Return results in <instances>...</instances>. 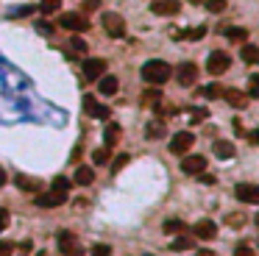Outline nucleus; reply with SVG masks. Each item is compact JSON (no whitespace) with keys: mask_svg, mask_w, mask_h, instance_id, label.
I'll return each instance as SVG.
<instances>
[{"mask_svg":"<svg viewBox=\"0 0 259 256\" xmlns=\"http://www.w3.org/2000/svg\"><path fill=\"white\" fill-rule=\"evenodd\" d=\"M170 75H173V67L168 62H162V59H151V62L142 64V81L151 86H162L168 84Z\"/></svg>","mask_w":259,"mask_h":256,"instance_id":"obj_1","label":"nucleus"},{"mask_svg":"<svg viewBox=\"0 0 259 256\" xmlns=\"http://www.w3.org/2000/svg\"><path fill=\"white\" fill-rule=\"evenodd\" d=\"M100 22H103V31L112 36V39H120V36L126 34V20L120 14H114V11H106Z\"/></svg>","mask_w":259,"mask_h":256,"instance_id":"obj_2","label":"nucleus"},{"mask_svg":"<svg viewBox=\"0 0 259 256\" xmlns=\"http://www.w3.org/2000/svg\"><path fill=\"white\" fill-rule=\"evenodd\" d=\"M59 25H62V28H67V31H73V34H81V31L89 28L86 17L84 14H76V11H67V14H62V17H59Z\"/></svg>","mask_w":259,"mask_h":256,"instance_id":"obj_3","label":"nucleus"},{"mask_svg":"<svg viewBox=\"0 0 259 256\" xmlns=\"http://www.w3.org/2000/svg\"><path fill=\"white\" fill-rule=\"evenodd\" d=\"M64 200H67V192H59V190H50V192H39L36 195V206L39 209H56V206H62Z\"/></svg>","mask_w":259,"mask_h":256,"instance_id":"obj_4","label":"nucleus"},{"mask_svg":"<svg viewBox=\"0 0 259 256\" xmlns=\"http://www.w3.org/2000/svg\"><path fill=\"white\" fill-rule=\"evenodd\" d=\"M229 53H223V50H215V53H209V59H206V70L212 72V75H223L226 70H229Z\"/></svg>","mask_w":259,"mask_h":256,"instance_id":"obj_5","label":"nucleus"},{"mask_svg":"<svg viewBox=\"0 0 259 256\" xmlns=\"http://www.w3.org/2000/svg\"><path fill=\"white\" fill-rule=\"evenodd\" d=\"M192 142H195V136L189 134V131H178V134L170 139V153H175V156H184V153L192 148Z\"/></svg>","mask_w":259,"mask_h":256,"instance_id":"obj_6","label":"nucleus"},{"mask_svg":"<svg viewBox=\"0 0 259 256\" xmlns=\"http://www.w3.org/2000/svg\"><path fill=\"white\" fill-rule=\"evenodd\" d=\"M175 78H178V84L181 86H192L198 81V67L192 62H184L175 67Z\"/></svg>","mask_w":259,"mask_h":256,"instance_id":"obj_7","label":"nucleus"},{"mask_svg":"<svg viewBox=\"0 0 259 256\" xmlns=\"http://www.w3.org/2000/svg\"><path fill=\"white\" fill-rule=\"evenodd\" d=\"M151 11L159 14V17H173V14L181 11V3H178V0H154V3H151Z\"/></svg>","mask_w":259,"mask_h":256,"instance_id":"obj_8","label":"nucleus"},{"mask_svg":"<svg viewBox=\"0 0 259 256\" xmlns=\"http://www.w3.org/2000/svg\"><path fill=\"white\" fill-rule=\"evenodd\" d=\"M100 75H106V62L103 59H86L84 62V78L86 81H98Z\"/></svg>","mask_w":259,"mask_h":256,"instance_id":"obj_9","label":"nucleus"},{"mask_svg":"<svg viewBox=\"0 0 259 256\" xmlns=\"http://www.w3.org/2000/svg\"><path fill=\"white\" fill-rule=\"evenodd\" d=\"M234 195H237V200H243V203H259V187L257 184H237L234 187Z\"/></svg>","mask_w":259,"mask_h":256,"instance_id":"obj_10","label":"nucleus"},{"mask_svg":"<svg viewBox=\"0 0 259 256\" xmlns=\"http://www.w3.org/2000/svg\"><path fill=\"white\" fill-rule=\"evenodd\" d=\"M181 170L187 173V176H201V173L206 170V156H184Z\"/></svg>","mask_w":259,"mask_h":256,"instance_id":"obj_11","label":"nucleus"},{"mask_svg":"<svg viewBox=\"0 0 259 256\" xmlns=\"http://www.w3.org/2000/svg\"><path fill=\"white\" fill-rule=\"evenodd\" d=\"M84 109H86L89 117H100V120H109V114H112V112H109V106H100L92 95H84Z\"/></svg>","mask_w":259,"mask_h":256,"instance_id":"obj_12","label":"nucleus"},{"mask_svg":"<svg viewBox=\"0 0 259 256\" xmlns=\"http://www.w3.org/2000/svg\"><path fill=\"white\" fill-rule=\"evenodd\" d=\"M192 234H195L198 240H215V237H217V226L212 220H198L195 228H192Z\"/></svg>","mask_w":259,"mask_h":256,"instance_id":"obj_13","label":"nucleus"},{"mask_svg":"<svg viewBox=\"0 0 259 256\" xmlns=\"http://www.w3.org/2000/svg\"><path fill=\"white\" fill-rule=\"evenodd\" d=\"M59 251L62 254H67V256H73V254H78V242H76V234H70V231H62L59 234Z\"/></svg>","mask_w":259,"mask_h":256,"instance_id":"obj_14","label":"nucleus"},{"mask_svg":"<svg viewBox=\"0 0 259 256\" xmlns=\"http://www.w3.org/2000/svg\"><path fill=\"white\" fill-rule=\"evenodd\" d=\"M223 98L229 100V106H234V109L248 106V95H243L240 89H223Z\"/></svg>","mask_w":259,"mask_h":256,"instance_id":"obj_15","label":"nucleus"},{"mask_svg":"<svg viewBox=\"0 0 259 256\" xmlns=\"http://www.w3.org/2000/svg\"><path fill=\"white\" fill-rule=\"evenodd\" d=\"M98 92L100 95H114L117 92V78H114V75H100L98 78Z\"/></svg>","mask_w":259,"mask_h":256,"instance_id":"obj_16","label":"nucleus"},{"mask_svg":"<svg viewBox=\"0 0 259 256\" xmlns=\"http://www.w3.org/2000/svg\"><path fill=\"white\" fill-rule=\"evenodd\" d=\"M234 153H237V150H234V145H231L229 139H217L215 142V156L217 159H231Z\"/></svg>","mask_w":259,"mask_h":256,"instance_id":"obj_17","label":"nucleus"},{"mask_svg":"<svg viewBox=\"0 0 259 256\" xmlns=\"http://www.w3.org/2000/svg\"><path fill=\"white\" fill-rule=\"evenodd\" d=\"M120 134H123V131H120L117 123H109V126H106V131H103L106 148H114V145H117V139H120Z\"/></svg>","mask_w":259,"mask_h":256,"instance_id":"obj_18","label":"nucleus"},{"mask_svg":"<svg viewBox=\"0 0 259 256\" xmlns=\"http://www.w3.org/2000/svg\"><path fill=\"white\" fill-rule=\"evenodd\" d=\"M14 184L20 187L22 192H39V187H42L39 181H36V178H28V176H17Z\"/></svg>","mask_w":259,"mask_h":256,"instance_id":"obj_19","label":"nucleus"},{"mask_svg":"<svg viewBox=\"0 0 259 256\" xmlns=\"http://www.w3.org/2000/svg\"><path fill=\"white\" fill-rule=\"evenodd\" d=\"M92 178H95V170H92V167H78L76 170V184H81V187H89L92 184Z\"/></svg>","mask_w":259,"mask_h":256,"instance_id":"obj_20","label":"nucleus"},{"mask_svg":"<svg viewBox=\"0 0 259 256\" xmlns=\"http://www.w3.org/2000/svg\"><path fill=\"white\" fill-rule=\"evenodd\" d=\"M240 56H243L245 64H259V48L257 45H243V53H240Z\"/></svg>","mask_w":259,"mask_h":256,"instance_id":"obj_21","label":"nucleus"},{"mask_svg":"<svg viewBox=\"0 0 259 256\" xmlns=\"http://www.w3.org/2000/svg\"><path fill=\"white\" fill-rule=\"evenodd\" d=\"M226 223H229L231 228H243L245 223H248V217H245L243 212H231V214H226Z\"/></svg>","mask_w":259,"mask_h":256,"instance_id":"obj_22","label":"nucleus"},{"mask_svg":"<svg viewBox=\"0 0 259 256\" xmlns=\"http://www.w3.org/2000/svg\"><path fill=\"white\" fill-rule=\"evenodd\" d=\"M226 36H229L231 42L245 45V39H248V31H245V28H229V31H226Z\"/></svg>","mask_w":259,"mask_h":256,"instance_id":"obj_23","label":"nucleus"},{"mask_svg":"<svg viewBox=\"0 0 259 256\" xmlns=\"http://www.w3.org/2000/svg\"><path fill=\"white\" fill-rule=\"evenodd\" d=\"M201 95H203V98H209V100L223 98V86H220V84H209V86H203V89H201Z\"/></svg>","mask_w":259,"mask_h":256,"instance_id":"obj_24","label":"nucleus"},{"mask_svg":"<svg viewBox=\"0 0 259 256\" xmlns=\"http://www.w3.org/2000/svg\"><path fill=\"white\" fill-rule=\"evenodd\" d=\"M192 245H195V240H192V237H175L170 248H173V251H189Z\"/></svg>","mask_w":259,"mask_h":256,"instance_id":"obj_25","label":"nucleus"},{"mask_svg":"<svg viewBox=\"0 0 259 256\" xmlns=\"http://www.w3.org/2000/svg\"><path fill=\"white\" fill-rule=\"evenodd\" d=\"M59 8H62V0H42V3H39V11H42V14H56Z\"/></svg>","mask_w":259,"mask_h":256,"instance_id":"obj_26","label":"nucleus"},{"mask_svg":"<svg viewBox=\"0 0 259 256\" xmlns=\"http://www.w3.org/2000/svg\"><path fill=\"white\" fill-rule=\"evenodd\" d=\"M159 89H148V92H142V106H159Z\"/></svg>","mask_w":259,"mask_h":256,"instance_id":"obj_27","label":"nucleus"},{"mask_svg":"<svg viewBox=\"0 0 259 256\" xmlns=\"http://www.w3.org/2000/svg\"><path fill=\"white\" fill-rule=\"evenodd\" d=\"M203 34H206V28L203 25H198V28H189V31H184V34H178V39H203Z\"/></svg>","mask_w":259,"mask_h":256,"instance_id":"obj_28","label":"nucleus"},{"mask_svg":"<svg viewBox=\"0 0 259 256\" xmlns=\"http://www.w3.org/2000/svg\"><path fill=\"white\" fill-rule=\"evenodd\" d=\"M148 136H151V139H159V136H165V123H162V120L151 123V126H148Z\"/></svg>","mask_w":259,"mask_h":256,"instance_id":"obj_29","label":"nucleus"},{"mask_svg":"<svg viewBox=\"0 0 259 256\" xmlns=\"http://www.w3.org/2000/svg\"><path fill=\"white\" fill-rule=\"evenodd\" d=\"M203 6H206V11H212V14H220V11H226V0H206Z\"/></svg>","mask_w":259,"mask_h":256,"instance_id":"obj_30","label":"nucleus"},{"mask_svg":"<svg viewBox=\"0 0 259 256\" xmlns=\"http://www.w3.org/2000/svg\"><path fill=\"white\" fill-rule=\"evenodd\" d=\"M67 45H70V50H73V53H78V56H81V53H86V42L81 39V36H73Z\"/></svg>","mask_w":259,"mask_h":256,"instance_id":"obj_31","label":"nucleus"},{"mask_svg":"<svg viewBox=\"0 0 259 256\" xmlns=\"http://www.w3.org/2000/svg\"><path fill=\"white\" fill-rule=\"evenodd\" d=\"M181 231H184L181 220H168L165 223V234H181Z\"/></svg>","mask_w":259,"mask_h":256,"instance_id":"obj_32","label":"nucleus"},{"mask_svg":"<svg viewBox=\"0 0 259 256\" xmlns=\"http://www.w3.org/2000/svg\"><path fill=\"white\" fill-rule=\"evenodd\" d=\"M92 162H95V164H106V162H109V148L92 150Z\"/></svg>","mask_w":259,"mask_h":256,"instance_id":"obj_33","label":"nucleus"},{"mask_svg":"<svg viewBox=\"0 0 259 256\" xmlns=\"http://www.w3.org/2000/svg\"><path fill=\"white\" fill-rule=\"evenodd\" d=\"M126 164H128V153H120V156L112 162V173H120L123 167H126Z\"/></svg>","mask_w":259,"mask_h":256,"instance_id":"obj_34","label":"nucleus"},{"mask_svg":"<svg viewBox=\"0 0 259 256\" xmlns=\"http://www.w3.org/2000/svg\"><path fill=\"white\" fill-rule=\"evenodd\" d=\"M50 190L67 192V190H70V181H67V178H64V176H59V178H53V187H50Z\"/></svg>","mask_w":259,"mask_h":256,"instance_id":"obj_35","label":"nucleus"},{"mask_svg":"<svg viewBox=\"0 0 259 256\" xmlns=\"http://www.w3.org/2000/svg\"><path fill=\"white\" fill-rule=\"evenodd\" d=\"M248 95H251V98H259V75H251V78H248Z\"/></svg>","mask_w":259,"mask_h":256,"instance_id":"obj_36","label":"nucleus"},{"mask_svg":"<svg viewBox=\"0 0 259 256\" xmlns=\"http://www.w3.org/2000/svg\"><path fill=\"white\" fill-rule=\"evenodd\" d=\"M89 256H112V248H109V245H95Z\"/></svg>","mask_w":259,"mask_h":256,"instance_id":"obj_37","label":"nucleus"},{"mask_svg":"<svg viewBox=\"0 0 259 256\" xmlns=\"http://www.w3.org/2000/svg\"><path fill=\"white\" fill-rule=\"evenodd\" d=\"M14 254V245L11 242H0V256H11Z\"/></svg>","mask_w":259,"mask_h":256,"instance_id":"obj_38","label":"nucleus"},{"mask_svg":"<svg viewBox=\"0 0 259 256\" xmlns=\"http://www.w3.org/2000/svg\"><path fill=\"white\" fill-rule=\"evenodd\" d=\"M201 120H206V109H195L192 112V123H201Z\"/></svg>","mask_w":259,"mask_h":256,"instance_id":"obj_39","label":"nucleus"},{"mask_svg":"<svg viewBox=\"0 0 259 256\" xmlns=\"http://www.w3.org/2000/svg\"><path fill=\"white\" fill-rule=\"evenodd\" d=\"M234 256H254V251L248 248V245H240V248L234 251Z\"/></svg>","mask_w":259,"mask_h":256,"instance_id":"obj_40","label":"nucleus"},{"mask_svg":"<svg viewBox=\"0 0 259 256\" xmlns=\"http://www.w3.org/2000/svg\"><path fill=\"white\" fill-rule=\"evenodd\" d=\"M100 6V0H84V11H95Z\"/></svg>","mask_w":259,"mask_h":256,"instance_id":"obj_41","label":"nucleus"},{"mask_svg":"<svg viewBox=\"0 0 259 256\" xmlns=\"http://www.w3.org/2000/svg\"><path fill=\"white\" fill-rule=\"evenodd\" d=\"M6 226H8V212L6 209H0V231H3Z\"/></svg>","mask_w":259,"mask_h":256,"instance_id":"obj_42","label":"nucleus"},{"mask_svg":"<svg viewBox=\"0 0 259 256\" xmlns=\"http://www.w3.org/2000/svg\"><path fill=\"white\" fill-rule=\"evenodd\" d=\"M31 248H34L31 242H20V254H31Z\"/></svg>","mask_w":259,"mask_h":256,"instance_id":"obj_43","label":"nucleus"},{"mask_svg":"<svg viewBox=\"0 0 259 256\" xmlns=\"http://www.w3.org/2000/svg\"><path fill=\"white\" fill-rule=\"evenodd\" d=\"M201 181H203V184H215V178L206 176V173H201Z\"/></svg>","mask_w":259,"mask_h":256,"instance_id":"obj_44","label":"nucleus"},{"mask_svg":"<svg viewBox=\"0 0 259 256\" xmlns=\"http://www.w3.org/2000/svg\"><path fill=\"white\" fill-rule=\"evenodd\" d=\"M195 256H217V254H215V251H198Z\"/></svg>","mask_w":259,"mask_h":256,"instance_id":"obj_45","label":"nucleus"},{"mask_svg":"<svg viewBox=\"0 0 259 256\" xmlns=\"http://www.w3.org/2000/svg\"><path fill=\"white\" fill-rule=\"evenodd\" d=\"M251 142H257V145H259V128L254 131V134H251Z\"/></svg>","mask_w":259,"mask_h":256,"instance_id":"obj_46","label":"nucleus"},{"mask_svg":"<svg viewBox=\"0 0 259 256\" xmlns=\"http://www.w3.org/2000/svg\"><path fill=\"white\" fill-rule=\"evenodd\" d=\"M6 184V173H3V167H0V187Z\"/></svg>","mask_w":259,"mask_h":256,"instance_id":"obj_47","label":"nucleus"},{"mask_svg":"<svg viewBox=\"0 0 259 256\" xmlns=\"http://www.w3.org/2000/svg\"><path fill=\"white\" fill-rule=\"evenodd\" d=\"M257 226H259V212H257Z\"/></svg>","mask_w":259,"mask_h":256,"instance_id":"obj_48","label":"nucleus"}]
</instances>
